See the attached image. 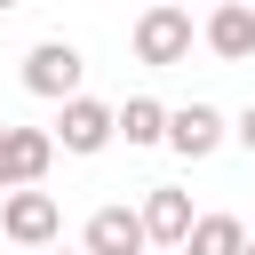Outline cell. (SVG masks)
I'll use <instances>...</instances> for the list:
<instances>
[{
    "mask_svg": "<svg viewBox=\"0 0 255 255\" xmlns=\"http://www.w3.org/2000/svg\"><path fill=\"white\" fill-rule=\"evenodd\" d=\"M191 40H199V24H191L183 8H167V0L135 16V56H143V64H159V72H167V64H183V56H191Z\"/></svg>",
    "mask_w": 255,
    "mask_h": 255,
    "instance_id": "6da1fadb",
    "label": "cell"
},
{
    "mask_svg": "<svg viewBox=\"0 0 255 255\" xmlns=\"http://www.w3.org/2000/svg\"><path fill=\"white\" fill-rule=\"evenodd\" d=\"M48 159H56L48 128H8V120H0V191H40Z\"/></svg>",
    "mask_w": 255,
    "mask_h": 255,
    "instance_id": "7a4b0ae2",
    "label": "cell"
},
{
    "mask_svg": "<svg viewBox=\"0 0 255 255\" xmlns=\"http://www.w3.org/2000/svg\"><path fill=\"white\" fill-rule=\"evenodd\" d=\"M80 72H88V64H80L72 40H40V48L24 56V88L48 96V104H72V96H80Z\"/></svg>",
    "mask_w": 255,
    "mask_h": 255,
    "instance_id": "3957f363",
    "label": "cell"
},
{
    "mask_svg": "<svg viewBox=\"0 0 255 255\" xmlns=\"http://www.w3.org/2000/svg\"><path fill=\"white\" fill-rule=\"evenodd\" d=\"M0 231H8L16 247H48V239L64 231L56 191H8V199H0Z\"/></svg>",
    "mask_w": 255,
    "mask_h": 255,
    "instance_id": "277c9868",
    "label": "cell"
},
{
    "mask_svg": "<svg viewBox=\"0 0 255 255\" xmlns=\"http://www.w3.org/2000/svg\"><path fill=\"white\" fill-rule=\"evenodd\" d=\"M135 223H143V247H183V231H191V191L151 183L143 207H135Z\"/></svg>",
    "mask_w": 255,
    "mask_h": 255,
    "instance_id": "5b68a950",
    "label": "cell"
},
{
    "mask_svg": "<svg viewBox=\"0 0 255 255\" xmlns=\"http://www.w3.org/2000/svg\"><path fill=\"white\" fill-rule=\"evenodd\" d=\"M48 143H64V151H80V159H88V151H104V143H112V104H96V96H72Z\"/></svg>",
    "mask_w": 255,
    "mask_h": 255,
    "instance_id": "8992f818",
    "label": "cell"
},
{
    "mask_svg": "<svg viewBox=\"0 0 255 255\" xmlns=\"http://www.w3.org/2000/svg\"><path fill=\"white\" fill-rule=\"evenodd\" d=\"M159 143H175L183 159H207L215 143H223V112L215 104H183V112H167V135Z\"/></svg>",
    "mask_w": 255,
    "mask_h": 255,
    "instance_id": "52a82bcc",
    "label": "cell"
},
{
    "mask_svg": "<svg viewBox=\"0 0 255 255\" xmlns=\"http://www.w3.org/2000/svg\"><path fill=\"white\" fill-rule=\"evenodd\" d=\"M199 40H207V48L223 56V64H247V56H255V8L223 0V8H215V16L199 24Z\"/></svg>",
    "mask_w": 255,
    "mask_h": 255,
    "instance_id": "ba28073f",
    "label": "cell"
},
{
    "mask_svg": "<svg viewBox=\"0 0 255 255\" xmlns=\"http://www.w3.org/2000/svg\"><path fill=\"white\" fill-rule=\"evenodd\" d=\"M80 255H143V223H135V207H96Z\"/></svg>",
    "mask_w": 255,
    "mask_h": 255,
    "instance_id": "9c48e42d",
    "label": "cell"
},
{
    "mask_svg": "<svg viewBox=\"0 0 255 255\" xmlns=\"http://www.w3.org/2000/svg\"><path fill=\"white\" fill-rule=\"evenodd\" d=\"M239 247H247L239 215H191V231H183V255H239Z\"/></svg>",
    "mask_w": 255,
    "mask_h": 255,
    "instance_id": "30bf717a",
    "label": "cell"
},
{
    "mask_svg": "<svg viewBox=\"0 0 255 255\" xmlns=\"http://www.w3.org/2000/svg\"><path fill=\"white\" fill-rule=\"evenodd\" d=\"M112 135H128V143H159V135H167V104H159V96H128V104L112 112Z\"/></svg>",
    "mask_w": 255,
    "mask_h": 255,
    "instance_id": "8fae6325",
    "label": "cell"
},
{
    "mask_svg": "<svg viewBox=\"0 0 255 255\" xmlns=\"http://www.w3.org/2000/svg\"><path fill=\"white\" fill-rule=\"evenodd\" d=\"M231 135H239V143H247V151H255V104H247V112H239V128H231Z\"/></svg>",
    "mask_w": 255,
    "mask_h": 255,
    "instance_id": "7c38bea8",
    "label": "cell"
},
{
    "mask_svg": "<svg viewBox=\"0 0 255 255\" xmlns=\"http://www.w3.org/2000/svg\"><path fill=\"white\" fill-rule=\"evenodd\" d=\"M239 255H255V239H247V247H239Z\"/></svg>",
    "mask_w": 255,
    "mask_h": 255,
    "instance_id": "4fadbf2b",
    "label": "cell"
}]
</instances>
